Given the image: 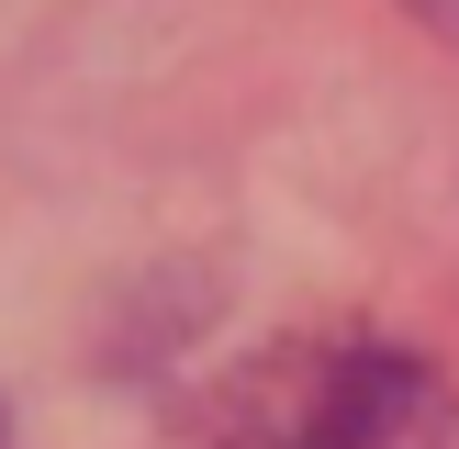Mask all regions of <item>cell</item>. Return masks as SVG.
I'll use <instances>...</instances> for the list:
<instances>
[{
  "label": "cell",
  "mask_w": 459,
  "mask_h": 449,
  "mask_svg": "<svg viewBox=\"0 0 459 449\" xmlns=\"http://www.w3.org/2000/svg\"><path fill=\"white\" fill-rule=\"evenodd\" d=\"M0 449H12V404H0Z\"/></svg>",
  "instance_id": "cell-2"
},
{
  "label": "cell",
  "mask_w": 459,
  "mask_h": 449,
  "mask_svg": "<svg viewBox=\"0 0 459 449\" xmlns=\"http://www.w3.org/2000/svg\"><path fill=\"white\" fill-rule=\"evenodd\" d=\"M437 371L415 348H381V337H348V348H281L236 382V416H224V449H393L403 427L426 416Z\"/></svg>",
  "instance_id": "cell-1"
}]
</instances>
